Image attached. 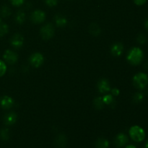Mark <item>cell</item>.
Wrapping results in <instances>:
<instances>
[{"label": "cell", "mask_w": 148, "mask_h": 148, "mask_svg": "<svg viewBox=\"0 0 148 148\" xmlns=\"http://www.w3.org/2000/svg\"><path fill=\"white\" fill-rule=\"evenodd\" d=\"M144 59V53L139 47H133L129 51L127 56V59L129 63L134 66L141 64Z\"/></svg>", "instance_id": "1"}, {"label": "cell", "mask_w": 148, "mask_h": 148, "mask_svg": "<svg viewBox=\"0 0 148 148\" xmlns=\"http://www.w3.org/2000/svg\"><path fill=\"white\" fill-rule=\"evenodd\" d=\"M129 134L133 141L136 143H141L145 138V132L144 129L138 125H134L130 127Z\"/></svg>", "instance_id": "2"}, {"label": "cell", "mask_w": 148, "mask_h": 148, "mask_svg": "<svg viewBox=\"0 0 148 148\" xmlns=\"http://www.w3.org/2000/svg\"><path fill=\"white\" fill-rule=\"evenodd\" d=\"M132 82L137 89H145L148 85V75L144 72H138L133 77Z\"/></svg>", "instance_id": "3"}, {"label": "cell", "mask_w": 148, "mask_h": 148, "mask_svg": "<svg viewBox=\"0 0 148 148\" xmlns=\"http://www.w3.org/2000/svg\"><path fill=\"white\" fill-rule=\"evenodd\" d=\"M55 29L54 27L51 23H47L40 28V34L43 40H50L54 36Z\"/></svg>", "instance_id": "4"}, {"label": "cell", "mask_w": 148, "mask_h": 148, "mask_svg": "<svg viewBox=\"0 0 148 148\" xmlns=\"http://www.w3.org/2000/svg\"><path fill=\"white\" fill-rule=\"evenodd\" d=\"M29 62L33 67L38 68L41 66L44 62V57L40 53L36 52L33 53L29 58Z\"/></svg>", "instance_id": "5"}, {"label": "cell", "mask_w": 148, "mask_h": 148, "mask_svg": "<svg viewBox=\"0 0 148 148\" xmlns=\"http://www.w3.org/2000/svg\"><path fill=\"white\" fill-rule=\"evenodd\" d=\"M30 20L35 24H40L46 20V13L40 10H36L31 13Z\"/></svg>", "instance_id": "6"}, {"label": "cell", "mask_w": 148, "mask_h": 148, "mask_svg": "<svg viewBox=\"0 0 148 148\" xmlns=\"http://www.w3.org/2000/svg\"><path fill=\"white\" fill-rule=\"evenodd\" d=\"M3 58H4L5 62H7L9 64L12 65L17 62L18 55L16 52L10 50V49H7L4 51V54H3Z\"/></svg>", "instance_id": "7"}, {"label": "cell", "mask_w": 148, "mask_h": 148, "mask_svg": "<svg viewBox=\"0 0 148 148\" xmlns=\"http://www.w3.org/2000/svg\"><path fill=\"white\" fill-rule=\"evenodd\" d=\"M10 43L14 49H20L24 43V38L20 33H15L10 39Z\"/></svg>", "instance_id": "8"}, {"label": "cell", "mask_w": 148, "mask_h": 148, "mask_svg": "<svg viewBox=\"0 0 148 148\" xmlns=\"http://www.w3.org/2000/svg\"><path fill=\"white\" fill-rule=\"evenodd\" d=\"M97 87H98V89L99 90V92L103 94L107 93V92H108L111 90L109 82H108V79H105V78L101 79L98 81Z\"/></svg>", "instance_id": "9"}, {"label": "cell", "mask_w": 148, "mask_h": 148, "mask_svg": "<svg viewBox=\"0 0 148 148\" xmlns=\"http://www.w3.org/2000/svg\"><path fill=\"white\" fill-rule=\"evenodd\" d=\"M14 101L13 98L8 95H4L0 99V106L4 110H8L14 106Z\"/></svg>", "instance_id": "10"}, {"label": "cell", "mask_w": 148, "mask_h": 148, "mask_svg": "<svg viewBox=\"0 0 148 148\" xmlns=\"http://www.w3.org/2000/svg\"><path fill=\"white\" fill-rule=\"evenodd\" d=\"M128 137L124 133H119L116 135L114 140V143L117 147H122L128 143Z\"/></svg>", "instance_id": "11"}, {"label": "cell", "mask_w": 148, "mask_h": 148, "mask_svg": "<svg viewBox=\"0 0 148 148\" xmlns=\"http://www.w3.org/2000/svg\"><path fill=\"white\" fill-rule=\"evenodd\" d=\"M111 54L115 57H119L121 56L124 52V45L122 43L117 42L114 43L111 48Z\"/></svg>", "instance_id": "12"}, {"label": "cell", "mask_w": 148, "mask_h": 148, "mask_svg": "<svg viewBox=\"0 0 148 148\" xmlns=\"http://www.w3.org/2000/svg\"><path fill=\"white\" fill-rule=\"evenodd\" d=\"M17 116L16 113L10 112L6 114L4 117V124L7 126H11L16 122Z\"/></svg>", "instance_id": "13"}, {"label": "cell", "mask_w": 148, "mask_h": 148, "mask_svg": "<svg viewBox=\"0 0 148 148\" xmlns=\"http://www.w3.org/2000/svg\"><path fill=\"white\" fill-rule=\"evenodd\" d=\"M55 145L59 148H64L66 145L67 143V139L64 134H59L56 136L55 139Z\"/></svg>", "instance_id": "14"}, {"label": "cell", "mask_w": 148, "mask_h": 148, "mask_svg": "<svg viewBox=\"0 0 148 148\" xmlns=\"http://www.w3.org/2000/svg\"><path fill=\"white\" fill-rule=\"evenodd\" d=\"M54 20L56 26L59 27H64L67 24V20H66V17L64 16L60 15V14H57V15L55 16Z\"/></svg>", "instance_id": "15"}, {"label": "cell", "mask_w": 148, "mask_h": 148, "mask_svg": "<svg viewBox=\"0 0 148 148\" xmlns=\"http://www.w3.org/2000/svg\"><path fill=\"white\" fill-rule=\"evenodd\" d=\"M96 148H108L109 147V142L108 140L103 137H100L97 140L95 143Z\"/></svg>", "instance_id": "16"}, {"label": "cell", "mask_w": 148, "mask_h": 148, "mask_svg": "<svg viewBox=\"0 0 148 148\" xmlns=\"http://www.w3.org/2000/svg\"><path fill=\"white\" fill-rule=\"evenodd\" d=\"M89 31L91 35L95 36H99L100 33H101V27H99L97 23H91L89 27Z\"/></svg>", "instance_id": "17"}, {"label": "cell", "mask_w": 148, "mask_h": 148, "mask_svg": "<svg viewBox=\"0 0 148 148\" xmlns=\"http://www.w3.org/2000/svg\"><path fill=\"white\" fill-rule=\"evenodd\" d=\"M25 14L22 10H19L15 15V21L18 24H23V23H24V22L25 21Z\"/></svg>", "instance_id": "18"}, {"label": "cell", "mask_w": 148, "mask_h": 148, "mask_svg": "<svg viewBox=\"0 0 148 148\" xmlns=\"http://www.w3.org/2000/svg\"><path fill=\"white\" fill-rule=\"evenodd\" d=\"M93 105L96 109L101 110L103 108L104 106V103L103 101V98L101 97H98V98H95L93 101Z\"/></svg>", "instance_id": "19"}, {"label": "cell", "mask_w": 148, "mask_h": 148, "mask_svg": "<svg viewBox=\"0 0 148 148\" xmlns=\"http://www.w3.org/2000/svg\"><path fill=\"white\" fill-rule=\"evenodd\" d=\"M10 130L7 128H3L0 131V138L4 141H7L10 139Z\"/></svg>", "instance_id": "20"}, {"label": "cell", "mask_w": 148, "mask_h": 148, "mask_svg": "<svg viewBox=\"0 0 148 148\" xmlns=\"http://www.w3.org/2000/svg\"><path fill=\"white\" fill-rule=\"evenodd\" d=\"M9 32V26L0 20V37H3Z\"/></svg>", "instance_id": "21"}, {"label": "cell", "mask_w": 148, "mask_h": 148, "mask_svg": "<svg viewBox=\"0 0 148 148\" xmlns=\"http://www.w3.org/2000/svg\"><path fill=\"white\" fill-rule=\"evenodd\" d=\"M144 100V95L143 92H137L133 95V102L135 103H140Z\"/></svg>", "instance_id": "22"}, {"label": "cell", "mask_w": 148, "mask_h": 148, "mask_svg": "<svg viewBox=\"0 0 148 148\" xmlns=\"http://www.w3.org/2000/svg\"><path fill=\"white\" fill-rule=\"evenodd\" d=\"M11 14V10L9 8V7L4 5L1 9V15L3 17H7Z\"/></svg>", "instance_id": "23"}, {"label": "cell", "mask_w": 148, "mask_h": 148, "mask_svg": "<svg viewBox=\"0 0 148 148\" xmlns=\"http://www.w3.org/2000/svg\"><path fill=\"white\" fill-rule=\"evenodd\" d=\"M103 101L104 104H107V105H110L114 101V98H113L112 95H106L105 96L103 97Z\"/></svg>", "instance_id": "24"}, {"label": "cell", "mask_w": 148, "mask_h": 148, "mask_svg": "<svg viewBox=\"0 0 148 148\" xmlns=\"http://www.w3.org/2000/svg\"><path fill=\"white\" fill-rule=\"evenodd\" d=\"M147 37H146L145 35L143 34V33H140L137 38V41L138 42L139 44H141V45L145 44V43L147 42Z\"/></svg>", "instance_id": "25"}, {"label": "cell", "mask_w": 148, "mask_h": 148, "mask_svg": "<svg viewBox=\"0 0 148 148\" xmlns=\"http://www.w3.org/2000/svg\"><path fill=\"white\" fill-rule=\"evenodd\" d=\"M7 72V65L3 61L0 60V77L4 75Z\"/></svg>", "instance_id": "26"}, {"label": "cell", "mask_w": 148, "mask_h": 148, "mask_svg": "<svg viewBox=\"0 0 148 148\" xmlns=\"http://www.w3.org/2000/svg\"><path fill=\"white\" fill-rule=\"evenodd\" d=\"M45 2L47 4V6L50 7H53L57 4L58 0H45Z\"/></svg>", "instance_id": "27"}, {"label": "cell", "mask_w": 148, "mask_h": 148, "mask_svg": "<svg viewBox=\"0 0 148 148\" xmlns=\"http://www.w3.org/2000/svg\"><path fill=\"white\" fill-rule=\"evenodd\" d=\"M12 4L16 7H20L24 3L25 0H10Z\"/></svg>", "instance_id": "28"}, {"label": "cell", "mask_w": 148, "mask_h": 148, "mask_svg": "<svg viewBox=\"0 0 148 148\" xmlns=\"http://www.w3.org/2000/svg\"><path fill=\"white\" fill-rule=\"evenodd\" d=\"M134 3L137 6H143L146 3L147 0H133Z\"/></svg>", "instance_id": "29"}, {"label": "cell", "mask_w": 148, "mask_h": 148, "mask_svg": "<svg viewBox=\"0 0 148 148\" xmlns=\"http://www.w3.org/2000/svg\"><path fill=\"white\" fill-rule=\"evenodd\" d=\"M111 93H112V95H114V96H118L120 93V90L118 89V88H114V89L111 90Z\"/></svg>", "instance_id": "30"}, {"label": "cell", "mask_w": 148, "mask_h": 148, "mask_svg": "<svg viewBox=\"0 0 148 148\" xmlns=\"http://www.w3.org/2000/svg\"><path fill=\"white\" fill-rule=\"evenodd\" d=\"M144 26H145V28L147 30H148V19L147 20H146L145 22Z\"/></svg>", "instance_id": "31"}, {"label": "cell", "mask_w": 148, "mask_h": 148, "mask_svg": "<svg viewBox=\"0 0 148 148\" xmlns=\"http://www.w3.org/2000/svg\"><path fill=\"white\" fill-rule=\"evenodd\" d=\"M125 148H137V147H136L134 145H127Z\"/></svg>", "instance_id": "32"}, {"label": "cell", "mask_w": 148, "mask_h": 148, "mask_svg": "<svg viewBox=\"0 0 148 148\" xmlns=\"http://www.w3.org/2000/svg\"><path fill=\"white\" fill-rule=\"evenodd\" d=\"M145 148H148V140L146 142L145 145Z\"/></svg>", "instance_id": "33"}]
</instances>
